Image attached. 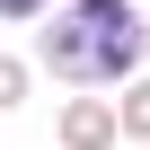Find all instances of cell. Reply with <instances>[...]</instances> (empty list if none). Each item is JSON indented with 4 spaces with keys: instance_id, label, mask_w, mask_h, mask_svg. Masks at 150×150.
<instances>
[{
    "instance_id": "cell-1",
    "label": "cell",
    "mask_w": 150,
    "mask_h": 150,
    "mask_svg": "<svg viewBox=\"0 0 150 150\" xmlns=\"http://www.w3.org/2000/svg\"><path fill=\"white\" fill-rule=\"evenodd\" d=\"M150 53V18L132 0H62L53 27H35V71L62 88H124L141 80Z\"/></svg>"
},
{
    "instance_id": "cell-2",
    "label": "cell",
    "mask_w": 150,
    "mask_h": 150,
    "mask_svg": "<svg viewBox=\"0 0 150 150\" xmlns=\"http://www.w3.org/2000/svg\"><path fill=\"white\" fill-rule=\"evenodd\" d=\"M53 132H62V150H124V132H115V97H71Z\"/></svg>"
},
{
    "instance_id": "cell-3",
    "label": "cell",
    "mask_w": 150,
    "mask_h": 150,
    "mask_svg": "<svg viewBox=\"0 0 150 150\" xmlns=\"http://www.w3.org/2000/svg\"><path fill=\"white\" fill-rule=\"evenodd\" d=\"M115 132H124L132 150H150V80H124V97H115Z\"/></svg>"
},
{
    "instance_id": "cell-4",
    "label": "cell",
    "mask_w": 150,
    "mask_h": 150,
    "mask_svg": "<svg viewBox=\"0 0 150 150\" xmlns=\"http://www.w3.org/2000/svg\"><path fill=\"white\" fill-rule=\"evenodd\" d=\"M27 80H35V62L0 53V115H9V106H27Z\"/></svg>"
},
{
    "instance_id": "cell-5",
    "label": "cell",
    "mask_w": 150,
    "mask_h": 150,
    "mask_svg": "<svg viewBox=\"0 0 150 150\" xmlns=\"http://www.w3.org/2000/svg\"><path fill=\"white\" fill-rule=\"evenodd\" d=\"M62 0H0V27H27V18H53Z\"/></svg>"
}]
</instances>
